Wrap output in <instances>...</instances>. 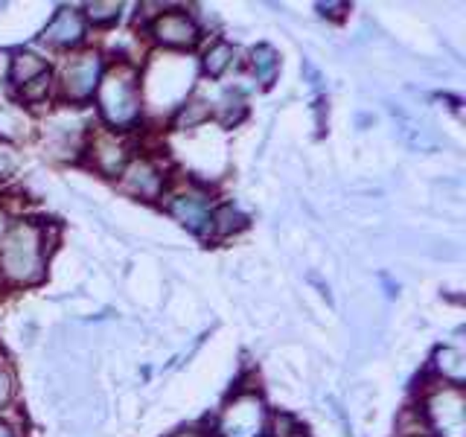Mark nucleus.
Listing matches in <instances>:
<instances>
[{
	"instance_id": "1",
	"label": "nucleus",
	"mask_w": 466,
	"mask_h": 437,
	"mask_svg": "<svg viewBox=\"0 0 466 437\" xmlns=\"http://www.w3.org/2000/svg\"><path fill=\"white\" fill-rule=\"evenodd\" d=\"M99 108L114 126H128L140 117V102H137V85L135 76L123 70H111L106 82L99 85Z\"/></svg>"
},
{
	"instance_id": "2",
	"label": "nucleus",
	"mask_w": 466,
	"mask_h": 437,
	"mask_svg": "<svg viewBox=\"0 0 466 437\" xmlns=\"http://www.w3.org/2000/svg\"><path fill=\"white\" fill-rule=\"evenodd\" d=\"M0 262H4V271L15 280H33L41 271V242H38V230L29 225L15 228L6 242L4 251H0Z\"/></svg>"
},
{
	"instance_id": "3",
	"label": "nucleus",
	"mask_w": 466,
	"mask_h": 437,
	"mask_svg": "<svg viewBox=\"0 0 466 437\" xmlns=\"http://www.w3.org/2000/svg\"><path fill=\"white\" fill-rule=\"evenodd\" d=\"M262 429V405L257 397H242L222 417L225 437H257Z\"/></svg>"
},
{
	"instance_id": "4",
	"label": "nucleus",
	"mask_w": 466,
	"mask_h": 437,
	"mask_svg": "<svg viewBox=\"0 0 466 437\" xmlns=\"http://www.w3.org/2000/svg\"><path fill=\"white\" fill-rule=\"evenodd\" d=\"M431 420L446 437H463V400L458 391H443L431 400Z\"/></svg>"
},
{
	"instance_id": "5",
	"label": "nucleus",
	"mask_w": 466,
	"mask_h": 437,
	"mask_svg": "<svg viewBox=\"0 0 466 437\" xmlns=\"http://www.w3.org/2000/svg\"><path fill=\"white\" fill-rule=\"evenodd\" d=\"M99 56L87 53V56H79L76 62H70L67 70H65V82H67V94L73 99H85L94 94V87L99 85Z\"/></svg>"
},
{
	"instance_id": "6",
	"label": "nucleus",
	"mask_w": 466,
	"mask_h": 437,
	"mask_svg": "<svg viewBox=\"0 0 466 437\" xmlns=\"http://www.w3.org/2000/svg\"><path fill=\"white\" fill-rule=\"evenodd\" d=\"M152 33L160 41L175 44V47H187V44H193L198 38V26L184 12H167V15H160V18L155 21Z\"/></svg>"
},
{
	"instance_id": "7",
	"label": "nucleus",
	"mask_w": 466,
	"mask_h": 437,
	"mask_svg": "<svg viewBox=\"0 0 466 437\" xmlns=\"http://www.w3.org/2000/svg\"><path fill=\"white\" fill-rule=\"evenodd\" d=\"M390 114H393V120L400 123V137L411 146V149H420V152H431L437 149V137H434V131L426 126V123H420L414 114H408L405 108L400 106H390Z\"/></svg>"
},
{
	"instance_id": "8",
	"label": "nucleus",
	"mask_w": 466,
	"mask_h": 437,
	"mask_svg": "<svg viewBox=\"0 0 466 437\" xmlns=\"http://www.w3.org/2000/svg\"><path fill=\"white\" fill-rule=\"evenodd\" d=\"M172 216L178 218V222L189 230L196 233H204L208 228H213V216H210V208L208 201L198 198V196H181L172 201Z\"/></svg>"
},
{
	"instance_id": "9",
	"label": "nucleus",
	"mask_w": 466,
	"mask_h": 437,
	"mask_svg": "<svg viewBox=\"0 0 466 437\" xmlns=\"http://www.w3.org/2000/svg\"><path fill=\"white\" fill-rule=\"evenodd\" d=\"M82 36H85V21H82V15L73 9L58 12L53 24L47 26V33H44V38L53 44H76L82 41Z\"/></svg>"
},
{
	"instance_id": "10",
	"label": "nucleus",
	"mask_w": 466,
	"mask_h": 437,
	"mask_svg": "<svg viewBox=\"0 0 466 437\" xmlns=\"http://www.w3.org/2000/svg\"><path fill=\"white\" fill-rule=\"evenodd\" d=\"M128 187L146 198H155L157 189H160V175L146 164V160H140V164H135L128 169Z\"/></svg>"
},
{
	"instance_id": "11",
	"label": "nucleus",
	"mask_w": 466,
	"mask_h": 437,
	"mask_svg": "<svg viewBox=\"0 0 466 437\" xmlns=\"http://www.w3.org/2000/svg\"><path fill=\"white\" fill-rule=\"evenodd\" d=\"M251 62H254L257 79L262 85H268L274 79L277 67H280V62H277V53H274V47H268V44H259V47L254 50V56H251Z\"/></svg>"
},
{
	"instance_id": "12",
	"label": "nucleus",
	"mask_w": 466,
	"mask_h": 437,
	"mask_svg": "<svg viewBox=\"0 0 466 437\" xmlns=\"http://www.w3.org/2000/svg\"><path fill=\"white\" fill-rule=\"evenodd\" d=\"M47 70V65L41 62L38 56H15V62H12V82H18V85H26V82H33L35 76H41V73Z\"/></svg>"
},
{
	"instance_id": "13",
	"label": "nucleus",
	"mask_w": 466,
	"mask_h": 437,
	"mask_svg": "<svg viewBox=\"0 0 466 437\" xmlns=\"http://www.w3.org/2000/svg\"><path fill=\"white\" fill-rule=\"evenodd\" d=\"M437 368H441L449 379H455V382H461L463 373H466V364H463V353H458V350H441L437 353Z\"/></svg>"
},
{
	"instance_id": "14",
	"label": "nucleus",
	"mask_w": 466,
	"mask_h": 437,
	"mask_svg": "<svg viewBox=\"0 0 466 437\" xmlns=\"http://www.w3.org/2000/svg\"><path fill=\"white\" fill-rule=\"evenodd\" d=\"M230 58H233V47L225 41H218L216 47H210V53L204 56V67H208L210 76H218V73L230 65Z\"/></svg>"
},
{
	"instance_id": "15",
	"label": "nucleus",
	"mask_w": 466,
	"mask_h": 437,
	"mask_svg": "<svg viewBox=\"0 0 466 437\" xmlns=\"http://www.w3.org/2000/svg\"><path fill=\"white\" fill-rule=\"evenodd\" d=\"M213 228H216L218 233H233V230H242V228H245V216H242L237 208H230V204H225V208L213 216Z\"/></svg>"
},
{
	"instance_id": "16",
	"label": "nucleus",
	"mask_w": 466,
	"mask_h": 437,
	"mask_svg": "<svg viewBox=\"0 0 466 437\" xmlns=\"http://www.w3.org/2000/svg\"><path fill=\"white\" fill-rule=\"evenodd\" d=\"M120 4H91L87 6V15H91L94 21H114L116 15H120Z\"/></svg>"
},
{
	"instance_id": "17",
	"label": "nucleus",
	"mask_w": 466,
	"mask_h": 437,
	"mask_svg": "<svg viewBox=\"0 0 466 437\" xmlns=\"http://www.w3.org/2000/svg\"><path fill=\"white\" fill-rule=\"evenodd\" d=\"M47 85H50V70H44L41 76H35L33 82H26V85H24V97H26V99H38L44 91H47Z\"/></svg>"
},
{
	"instance_id": "18",
	"label": "nucleus",
	"mask_w": 466,
	"mask_h": 437,
	"mask_svg": "<svg viewBox=\"0 0 466 437\" xmlns=\"http://www.w3.org/2000/svg\"><path fill=\"white\" fill-rule=\"evenodd\" d=\"M6 397H9V379L4 371H0V402H6Z\"/></svg>"
},
{
	"instance_id": "19",
	"label": "nucleus",
	"mask_w": 466,
	"mask_h": 437,
	"mask_svg": "<svg viewBox=\"0 0 466 437\" xmlns=\"http://www.w3.org/2000/svg\"><path fill=\"white\" fill-rule=\"evenodd\" d=\"M0 437H9V432H6L4 426H0Z\"/></svg>"
}]
</instances>
